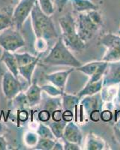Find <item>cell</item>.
Listing matches in <instances>:
<instances>
[{
	"label": "cell",
	"instance_id": "cell-10",
	"mask_svg": "<svg viewBox=\"0 0 120 150\" xmlns=\"http://www.w3.org/2000/svg\"><path fill=\"white\" fill-rule=\"evenodd\" d=\"M120 83V61L107 62L103 77V87L113 86Z\"/></svg>",
	"mask_w": 120,
	"mask_h": 150
},
{
	"label": "cell",
	"instance_id": "cell-37",
	"mask_svg": "<svg viewBox=\"0 0 120 150\" xmlns=\"http://www.w3.org/2000/svg\"><path fill=\"white\" fill-rule=\"evenodd\" d=\"M118 34L119 35H120V28H119V30L118 31Z\"/></svg>",
	"mask_w": 120,
	"mask_h": 150
},
{
	"label": "cell",
	"instance_id": "cell-11",
	"mask_svg": "<svg viewBox=\"0 0 120 150\" xmlns=\"http://www.w3.org/2000/svg\"><path fill=\"white\" fill-rule=\"evenodd\" d=\"M63 138L69 142L77 143L78 145L82 144V133L76 123L72 121L67 122L64 129Z\"/></svg>",
	"mask_w": 120,
	"mask_h": 150
},
{
	"label": "cell",
	"instance_id": "cell-30",
	"mask_svg": "<svg viewBox=\"0 0 120 150\" xmlns=\"http://www.w3.org/2000/svg\"><path fill=\"white\" fill-rule=\"evenodd\" d=\"M62 110H56L53 111V114H52V119H53V121H61L62 120Z\"/></svg>",
	"mask_w": 120,
	"mask_h": 150
},
{
	"label": "cell",
	"instance_id": "cell-31",
	"mask_svg": "<svg viewBox=\"0 0 120 150\" xmlns=\"http://www.w3.org/2000/svg\"><path fill=\"white\" fill-rule=\"evenodd\" d=\"M113 117V114H112V112H110V110H104L103 112H101V120H103L104 122H108L110 121V120Z\"/></svg>",
	"mask_w": 120,
	"mask_h": 150
},
{
	"label": "cell",
	"instance_id": "cell-3",
	"mask_svg": "<svg viewBox=\"0 0 120 150\" xmlns=\"http://www.w3.org/2000/svg\"><path fill=\"white\" fill-rule=\"evenodd\" d=\"M62 30V38L69 50L75 52H82L86 48V44L80 38L77 29L76 19L71 13H67L59 19Z\"/></svg>",
	"mask_w": 120,
	"mask_h": 150
},
{
	"label": "cell",
	"instance_id": "cell-2",
	"mask_svg": "<svg viewBox=\"0 0 120 150\" xmlns=\"http://www.w3.org/2000/svg\"><path fill=\"white\" fill-rule=\"evenodd\" d=\"M77 33L83 41L87 43L98 32L103 24V19L98 10L80 12L76 19Z\"/></svg>",
	"mask_w": 120,
	"mask_h": 150
},
{
	"label": "cell",
	"instance_id": "cell-17",
	"mask_svg": "<svg viewBox=\"0 0 120 150\" xmlns=\"http://www.w3.org/2000/svg\"><path fill=\"white\" fill-rule=\"evenodd\" d=\"M71 1L73 8L77 13L98 9V5L89 0H71Z\"/></svg>",
	"mask_w": 120,
	"mask_h": 150
},
{
	"label": "cell",
	"instance_id": "cell-20",
	"mask_svg": "<svg viewBox=\"0 0 120 150\" xmlns=\"http://www.w3.org/2000/svg\"><path fill=\"white\" fill-rule=\"evenodd\" d=\"M66 124H67V122H65L63 120L61 121H53V122L49 124V127L51 129L56 138L63 137L64 129H65Z\"/></svg>",
	"mask_w": 120,
	"mask_h": 150
},
{
	"label": "cell",
	"instance_id": "cell-14",
	"mask_svg": "<svg viewBox=\"0 0 120 150\" xmlns=\"http://www.w3.org/2000/svg\"><path fill=\"white\" fill-rule=\"evenodd\" d=\"M41 87L38 86L36 83H33L29 87L25 95L30 107H34L39 104L41 99Z\"/></svg>",
	"mask_w": 120,
	"mask_h": 150
},
{
	"label": "cell",
	"instance_id": "cell-1",
	"mask_svg": "<svg viewBox=\"0 0 120 150\" xmlns=\"http://www.w3.org/2000/svg\"><path fill=\"white\" fill-rule=\"evenodd\" d=\"M31 19L33 31L38 39H44L48 41L49 40L58 38L59 35L51 17L44 14L41 10L38 0L32 10Z\"/></svg>",
	"mask_w": 120,
	"mask_h": 150
},
{
	"label": "cell",
	"instance_id": "cell-16",
	"mask_svg": "<svg viewBox=\"0 0 120 150\" xmlns=\"http://www.w3.org/2000/svg\"><path fill=\"white\" fill-rule=\"evenodd\" d=\"M105 147V142L102 138L94 134H88L86 141V149L101 150Z\"/></svg>",
	"mask_w": 120,
	"mask_h": 150
},
{
	"label": "cell",
	"instance_id": "cell-32",
	"mask_svg": "<svg viewBox=\"0 0 120 150\" xmlns=\"http://www.w3.org/2000/svg\"><path fill=\"white\" fill-rule=\"evenodd\" d=\"M62 119H63V120H65V122H67L72 121V120H73L72 111L65 110V112H64L63 114H62Z\"/></svg>",
	"mask_w": 120,
	"mask_h": 150
},
{
	"label": "cell",
	"instance_id": "cell-7",
	"mask_svg": "<svg viewBox=\"0 0 120 150\" xmlns=\"http://www.w3.org/2000/svg\"><path fill=\"white\" fill-rule=\"evenodd\" d=\"M37 0H20L15 8L12 15V21L16 29L20 30L23 26L24 22L31 14L32 10Z\"/></svg>",
	"mask_w": 120,
	"mask_h": 150
},
{
	"label": "cell",
	"instance_id": "cell-34",
	"mask_svg": "<svg viewBox=\"0 0 120 150\" xmlns=\"http://www.w3.org/2000/svg\"><path fill=\"white\" fill-rule=\"evenodd\" d=\"M7 149V143L3 137L0 136V150Z\"/></svg>",
	"mask_w": 120,
	"mask_h": 150
},
{
	"label": "cell",
	"instance_id": "cell-12",
	"mask_svg": "<svg viewBox=\"0 0 120 150\" xmlns=\"http://www.w3.org/2000/svg\"><path fill=\"white\" fill-rule=\"evenodd\" d=\"M74 71V68H71L68 70L54 72V73L50 74H47L46 78L53 86H55L56 87L63 91L64 89H65V85H66V82H67L69 75Z\"/></svg>",
	"mask_w": 120,
	"mask_h": 150
},
{
	"label": "cell",
	"instance_id": "cell-35",
	"mask_svg": "<svg viewBox=\"0 0 120 150\" xmlns=\"http://www.w3.org/2000/svg\"><path fill=\"white\" fill-rule=\"evenodd\" d=\"M53 149H54V150H56V149L62 150V149H64V145H62V144H61L59 142L56 141L55 145H54V147H53Z\"/></svg>",
	"mask_w": 120,
	"mask_h": 150
},
{
	"label": "cell",
	"instance_id": "cell-27",
	"mask_svg": "<svg viewBox=\"0 0 120 150\" xmlns=\"http://www.w3.org/2000/svg\"><path fill=\"white\" fill-rule=\"evenodd\" d=\"M38 136L37 134L32 132H29L26 134L25 137V142L29 146H34L36 145V143L38 142Z\"/></svg>",
	"mask_w": 120,
	"mask_h": 150
},
{
	"label": "cell",
	"instance_id": "cell-8",
	"mask_svg": "<svg viewBox=\"0 0 120 150\" xmlns=\"http://www.w3.org/2000/svg\"><path fill=\"white\" fill-rule=\"evenodd\" d=\"M107 66V62L101 60L99 62H91L86 65H82L76 69L89 77L88 83H94L103 79Z\"/></svg>",
	"mask_w": 120,
	"mask_h": 150
},
{
	"label": "cell",
	"instance_id": "cell-29",
	"mask_svg": "<svg viewBox=\"0 0 120 150\" xmlns=\"http://www.w3.org/2000/svg\"><path fill=\"white\" fill-rule=\"evenodd\" d=\"M38 119L40 120V121L43 122H48L50 119V112L47 110H41L38 114Z\"/></svg>",
	"mask_w": 120,
	"mask_h": 150
},
{
	"label": "cell",
	"instance_id": "cell-4",
	"mask_svg": "<svg viewBox=\"0 0 120 150\" xmlns=\"http://www.w3.org/2000/svg\"><path fill=\"white\" fill-rule=\"evenodd\" d=\"M44 62L50 65H64L77 68L81 66L80 62L74 57L70 50L65 45L62 38H59L55 45L44 59Z\"/></svg>",
	"mask_w": 120,
	"mask_h": 150
},
{
	"label": "cell",
	"instance_id": "cell-24",
	"mask_svg": "<svg viewBox=\"0 0 120 150\" xmlns=\"http://www.w3.org/2000/svg\"><path fill=\"white\" fill-rule=\"evenodd\" d=\"M38 2L44 14L48 16H50L53 14L54 7L52 0H38Z\"/></svg>",
	"mask_w": 120,
	"mask_h": 150
},
{
	"label": "cell",
	"instance_id": "cell-21",
	"mask_svg": "<svg viewBox=\"0 0 120 150\" xmlns=\"http://www.w3.org/2000/svg\"><path fill=\"white\" fill-rule=\"evenodd\" d=\"M17 59V64H18V68L20 66H23L26 64H29L30 62H32L35 60H36L39 56H34L32 55L29 54L28 53H14Z\"/></svg>",
	"mask_w": 120,
	"mask_h": 150
},
{
	"label": "cell",
	"instance_id": "cell-25",
	"mask_svg": "<svg viewBox=\"0 0 120 150\" xmlns=\"http://www.w3.org/2000/svg\"><path fill=\"white\" fill-rule=\"evenodd\" d=\"M14 25L12 18L5 14H0V33L8 28L12 27Z\"/></svg>",
	"mask_w": 120,
	"mask_h": 150
},
{
	"label": "cell",
	"instance_id": "cell-19",
	"mask_svg": "<svg viewBox=\"0 0 120 150\" xmlns=\"http://www.w3.org/2000/svg\"><path fill=\"white\" fill-rule=\"evenodd\" d=\"M80 98L77 96L62 94V107L65 110L74 111L80 102Z\"/></svg>",
	"mask_w": 120,
	"mask_h": 150
},
{
	"label": "cell",
	"instance_id": "cell-33",
	"mask_svg": "<svg viewBox=\"0 0 120 150\" xmlns=\"http://www.w3.org/2000/svg\"><path fill=\"white\" fill-rule=\"evenodd\" d=\"M116 124L115 125V126L113 128V131H114L115 136L116 137L117 140L120 143V121L116 122Z\"/></svg>",
	"mask_w": 120,
	"mask_h": 150
},
{
	"label": "cell",
	"instance_id": "cell-26",
	"mask_svg": "<svg viewBox=\"0 0 120 150\" xmlns=\"http://www.w3.org/2000/svg\"><path fill=\"white\" fill-rule=\"evenodd\" d=\"M42 90L46 92L48 95L56 97V96H62L63 94V91L59 89V88L56 87L55 86H50V85H45L41 86Z\"/></svg>",
	"mask_w": 120,
	"mask_h": 150
},
{
	"label": "cell",
	"instance_id": "cell-9",
	"mask_svg": "<svg viewBox=\"0 0 120 150\" xmlns=\"http://www.w3.org/2000/svg\"><path fill=\"white\" fill-rule=\"evenodd\" d=\"M22 90V86L18 78L7 71L2 77V91L5 98L11 100L17 97Z\"/></svg>",
	"mask_w": 120,
	"mask_h": 150
},
{
	"label": "cell",
	"instance_id": "cell-22",
	"mask_svg": "<svg viewBox=\"0 0 120 150\" xmlns=\"http://www.w3.org/2000/svg\"><path fill=\"white\" fill-rule=\"evenodd\" d=\"M56 140L53 139L49 138H43L40 137L38 139V142L35 146L34 149H39V150H51L53 149L54 145H55Z\"/></svg>",
	"mask_w": 120,
	"mask_h": 150
},
{
	"label": "cell",
	"instance_id": "cell-23",
	"mask_svg": "<svg viewBox=\"0 0 120 150\" xmlns=\"http://www.w3.org/2000/svg\"><path fill=\"white\" fill-rule=\"evenodd\" d=\"M37 134L40 137L55 140V136H54V134L52 132L50 127L47 126V125L42 124V123H40L39 125H38V130H37Z\"/></svg>",
	"mask_w": 120,
	"mask_h": 150
},
{
	"label": "cell",
	"instance_id": "cell-15",
	"mask_svg": "<svg viewBox=\"0 0 120 150\" xmlns=\"http://www.w3.org/2000/svg\"><path fill=\"white\" fill-rule=\"evenodd\" d=\"M103 87V79L99 81L94 83H87L86 86L84 87L83 89H81L77 96L82 98L83 97L85 96H94L95 94L98 93L100 91H101Z\"/></svg>",
	"mask_w": 120,
	"mask_h": 150
},
{
	"label": "cell",
	"instance_id": "cell-6",
	"mask_svg": "<svg viewBox=\"0 0 120 150\" xmlns=\"http://www.w3.org/2000/svg\"><path fill=\"white\" fill-rule=\"evenodd\" d=\"M24 45L25 41L19 30L11 27L0 33V47L3 50L14 53Z\"/></svg>",
	"mask_w": 120,
	"mask_h": 150
},
{
	"label": "cell",
	"instance_id": "cell-5",
	"mask_svg": "<svg viewBox=\"0 0 120 150\" xmlns=\"http://www.w3.org/2000/svg\"><path fill=\"white\" fill-rule=\"evenodd\" d=\"M99 43L106 47V52L102 61H120V35L113 33H107L100 38Z\"/></svg>",
	"mask_w": 120,
	"mask_h": 150
},
{
	"label": "cell",
	"instance_id": "cell-28",
	"mask_svg": "<svg viewBox=\"0 0 120 150\" xmlns=\"http://www.w3.org/2000/svg\"><path fill=\"white\" fill-rule=\"evenodd\" d=\"M64 149L65 150H80L81 149L80 145L77 144V143H72V142H69L68 140L64 139Z\"/></svg>",
	"mask_w": 120,
	"mask_h": 150
},
{
	"label": "cell",
	"instance_id": "cell-18",
	"mask_svg": "<svg viewBox=\"0 0 120 150\" xmlns=\"http://www.w3.org/2000/svg\"><path fill=\"white\" fill-rule=\"evenodd\" d=\"M40 59V56L36 60H35L32 62H30L29 64H26L23 66H20L18 68L19 69V74L22 75V77L26 79L29 83H32V74L34 73L35 68L38 64V61Z\"/></svg>",
	"mask_w": 120,
	"mask_h": 150
},
{
	"label": "cell",
	"instance_id": "cell-13",
	"mask_svg": "<svg viewBox=\"0 0 120 150\" xmlns=\"http://www.w3.org/2000/svg\"><path fill=\"white\" fill-rule=\"evenodd\" d=\"M1 62H4V64L7 66L9 71L11 72L17 78H18V75H19L18 64L14 53L4 50L1 56Z\"/></svg>",
	"mask_w": 120,
	"mask_h": 150
},
{
	"label": "cell",
	"instance_id": "cell-36",
	"mask_svg": "<svg viewBox=\"0 0 120 150\" xmlns=\"http://www.w3.org/2000/svg\"><path fill=\"white\" fill-rule=\"evenodd\" d=\"M119 88L118 89V92H117V96H118V101L119 103H120V83H119Z\"/></svg>",
	"mask_w": 120,
	"mask_h": 150
}]
</instances>
